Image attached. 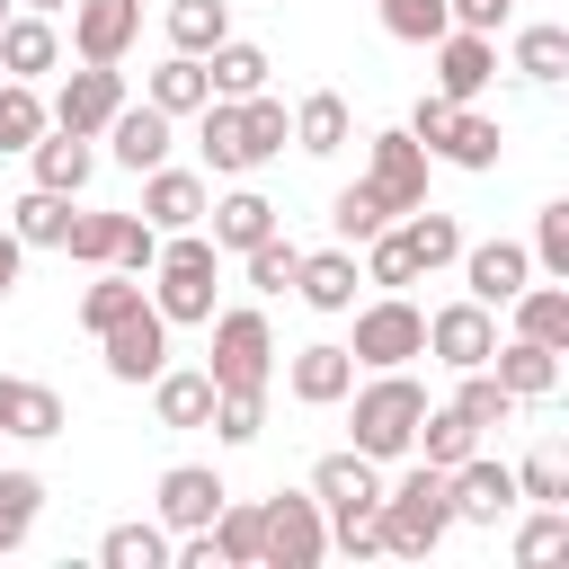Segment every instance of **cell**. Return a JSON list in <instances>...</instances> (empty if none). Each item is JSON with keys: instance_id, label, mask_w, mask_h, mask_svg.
Listing matches in <instances>:
<instances>
[{"instance_id": "6da1fadb", "label": "cell", "mask_w": 569, "mask_h": 569, "mask_svg": "<svg viewBox=\"0 0 569 569\" xmlns=\"http://www.w3.org/2000/svg\"><path fill=\"white\" fill-rule=\"evenodd\" d=\"M213 284H222V249H213L204 231H169L142 293H151V311H160L169 329H204V320H213Z\"/></svg>"}, {"instance_id": "8fae6325", "label": "cell", "mask_w": 569, "mask_h": 569, "mask_svg": "<svg viewBox=\"0 0 569 569\" xmlns=\"http://www.w3.org/2000/svg\"><path fill=\"white\" fill-rule=\"evenodd\" d=\"M453 267H462V293H471V302H489V311H498V302H516V293L533 284V249H525V240H462V258H453Z\"/></svg>"}, {"instance_id": "2e32d148", "label": "cell", "mask_w": 569, "mask_h": 569, "mask_svg": "<svg viewBox=\"0 0 569 569\" xmlns=\"http://www.w3.org/2000/svg\"><path fill=\"white\" fill-rule=\"evenodd\" d=\"M222 498H231V489H222V471H213V462H169V471H160V489H151V507H160V525H169V533L213 525V516H222Z\"/></svg>"}, {"instance_id": "83f0119b", "label": "cell", "mask_w": 569, "mask_h": 569, "mask_svg": "<svg viewBox=\"0 0 569 569\" xmlns=\"http://www.w3.org/2000/svg\"><path fill=\"white\" fill-rule=\"evenodd\" d=\"M391 231H400V249H409V267H418V276H436V267H453V258H462V222H453V213H436V204L400 213Z\"/></svg>"}, {"instance_id": "d4e9b609", "label": "cell", "mask_w": 569, "mask_h": 569, "mask_svg": "<svg viewBox=\"0 0 569 569\" xmlns=\"http://www.w3.org/2000/svg\"><path fill=\"white\" fill-rule=\"evenodd\" d=\"M151 418L160 427H204L213 418V373L204 365H160L151 373Z\"/></svg>"}, {"instance_id": "9c48e42d", "label": "cell", "mask_w": 569, "mask_h": 569, "mask_svg": "<svg viewBox=\"0 0 569 569\" xmlns=\"http://www.w3.org/2000/svg\"><path fill=\"white\" fill-rule=\"evenodd\" d=\"M445 498H453V525H498L516 516V462H489L480 445L445 471Z\"/></svg>"}, {"instance_id": "681fc988", "label": "cell", "mask_w": 569, "mask_h": 569, "mask_svg": "<svg viewBox=\"0 0 569 569\" xmlns=\"http://www.w3.org/2000/svg\"><path fill=\"white\" fill-rule=\"evenodd\" d=\"M204 533H213L222 569H258V507H231V498H222V516H213Z\"/></svg>"}, {"instance_id": "c3c4849f", "label": "cell", "mask_w": 569, "mask_h": 569, "mask_svg": "<svg viewBox=\"0 0 569 569\" xmlns=\"http://www.w3.org/2000/svg\"><path fill=\"white\" fill-rule=\"evenodd\" d=\"M222 445H258L267 436V391H213V418H204Z\"/></svg>"}, {"instance_id": "91938a15", "label": "cell", "mask_w": 569, "mask_h": 569, "mask_svg": "<svg viewBox=\"0 0 569 569\" xmlns=\"http://www.w3.org/2000/svg\"><path fill=\"white\" fill-rule=\"evenodd\" d=\"M0 18H9V0H0Z\"/></svg>"}, {"instance_id": "f1b7e54d", "label": "cell", "mask_w": 569, "mask_h": 569, "mask_svg": "<svg viewBox=\"0 0 569 569\" xmlns=\"http://www.w3.org/2000/svg\"><path fill=\"white\" fill-rule=\"evenodd\" d=\"M507 311H516V338H533V347H560V356H569V284H560V276L525 284Z\"/></svg>"}, {"instance_id": "5bb4252c", "label": "cell", "mask_w": 569, "mask_h": 569, "mask_svg": "<svg viewBox=\"0 0 569 569\" xmlns=\"http://www.w3.org/2000/svg\"><path fill=\"white\" fill-rule=\"evenodd\" d=\"M169 142H178V116H160L151 98H124V107L107 116V160H116V169H133V178H142V169H160V160H169Z\"/></svg>"}, {"instance_id": "9a60e30c", "label": "cell", "mask_w": 569, "mask_h": 569, "mask_svg": "<svg viewBox=\"0 0 569 569\" xmlns=\"http://www.w3.org/2000/svg\"><path fill=\"white\" fill-rule=\"evenodd\" d=\"M311 498H320V516H373L382 507V462L373 453H320L311 462Z\"/></svg>"}, {"instance_id": "484cf974", "label": "cell", "mask_w": 569, "mask_h": 569, "mask_svg": "<svg viewBox=\"0 0 569 569\" xmlns=\"http://www.w3.org/2000/svg\"><path fill=\"white\" fill-rule=\"evenodd\" d=\"M204 222H213V249H222V258H240V249H258V240L276 231V204H267L258 187H231L222 204H204Z\"/></svg>"}, {"instance_id": "ba28073f", "label": "cell", "mask_w": 569, "mask_h": 569, "mask_svg": "<svg viewBox=\"0 0 569 569\" xmlns=\"http://www.w3.org/2000/svg\"><path fill=\"white\" fill-rule=\"evenodd\" d=\"M116 107H124V71H116V62H80V71H62V89L44 98V116H53L62 133H89V142L107 133Z\"/></svg>"}, {"instance_id": "816d5d0a", "label": "cell", "mask_w": 569, "mask_h": 569, "mask_svg": "<svg viewBox=\"0 0 569 569\" xmlns=\"http://www.w3.org/2000/svg\"><path fill=\"white\" fill-rule=\"evenodd\" d=\"M373 9H382V27H391L400 44H436V36L453 27V9H445V0H373Z\"/></svg>"}, {"instance_id": "4fadbf2b", "label": "cell", "mask_w": 569, "mask_h": 569, "mask_svg": "<svg viewBox=\"0 0 569 569\" xmlns=\"http://www.w3.org/2000/svg\"><path fill=\"white\" fill-rule=\"evenodd\" d=\"M98 356H107V382H151L160 365H169V320L142 302V311H124L116 329H98Z\"/></svg>"}, {"instance_id": "d590c367", "label": "cell", "mask_w": 569, "mask_h": 569, "mask_svg": "<svg viewBox=\"0 0 569 569\" xmlns=\"http://www.w3.org/2000/svg\"><path fill=\"white\" fill-rule=\"evenodd\" d=\"M471 445H480V427H471V418H462L453 400H445V409H418V436H409V453H418V462L453 471V462H462Z\"/></svg>"}, {"instance_id": "74e56055", "label": "cell", "mask_w": 569, "mask_h": 569, "mask_svg": "<svg viewBox=\"0 0 569 569\" xmlns=\"http://www.w3.org/2000/svg\"><path fill=\"white\" fill-rule=\"evenodd\" d=\"M71 204H80V196H53V187H27V196L9 204V231H18L27 249H62V231H71Z\"/></svg>"}, {"instance_id": "5b68a950", "label": "cell", "mask_w": 569, "mask_h": 569, "mask_svg": "<svg viewBox=\"0 0 569 569\" xmlns=\"http://www.w3.org/2000/svg\"><path fill=\"white\" fill-rule=\"evenodd\" d=\"M213 329V356H204V373H213V391H267L276 382V329H267V311H213L204 320Z\"/></svg>"}, {"instance_id": "4316f807", "label": "cell", "mask_w": 569, "mask_h": 569, "mask_svg": "<svg viewBox=\"0 0 569 569\" xmlns=\"http://www.w3.org/2000/svg\"><path fill=\"white\" fill-rule=\"evenodd\" d=\"M347 133H356V116H347V98H338V89H311V98H293V151L329 160V151H347Z\"/></svg>"}, {"instance_id": "603a6c76", "label": "cell", "mask_w": 569, "mask_h": 569, "mask_svg": "<svg viewBox=\"0 0 569 569\" xmlns=\"http://www.w3.org/2000/svg\"><path fill=\"white\" fill-rule=\"evenodd\" d=\"M498 151H507V133H498V116H480V107H453L445 124H436V142H427V160H453V169H498Z\"/></svg>"}, {"instance_id": "f546056e", "label": "cell", "mask_w": 569, "mask_h": 569, "mask_svg": "<svg viewBox=\"0 0 569 569\" xmlns=\"http://www.w3.org/2000/svg\"><path fill=\"white\" fill-rule=\"evenodd\" d=\"M267 44H249V36H222L213 53H204V80H213V98H258L267 89Z\"/></svg>"}, {"instance_id": "7c38bea8", "label": "cell", "mask_w": 569, "mask_h": 569, "mask_svg": "<svg viewBox=\"0 0 569 569\" xmlns=\"http://www.w3.org/2000/svg\"><path fill=\"white\" fill-rule=\"evenodd\" d=\"M489 347H498V311L489 302H445V311H427V356L436 365H453V373H471V365H489Z\"/></svg>"}, {"instance_id": "680465c9", "label": "cell", "mask_w": 569, "mask_h": 569, "mask_svg": "<svg viewBox=\"0 0 569 569\" xmlns=\"http://www.w3.org/2000/svg\"><path fill=\"white\" fill-rule=\"evenodd\" d=\"M18 9H44V18H53V9H71V0H18Z\"/></svg>"}, {"instance_id": "bcb514c9", "label": "cell", "mask_w": 569, "mask_h": 569, "mask_svg": "<svg viewBox=\"0 0 569 569\" xmlns=\"http://www.w3.org/2000/svg\"><path fill=\"white\" fill-rule=\"evenodd\" d=\"M240 267H249V293H293V267H302V249H293L284 231H267L258 249H240Z\"/></svg>"}, {"instance_id": "cb8c5ba5", "label": "cell", "mask_w": 569, "mask_h": 569, "mask_svg": "<svg viewBox=\"0 0 569 569\" xmlns=\"http://www.w3.org/2000/svg\"><path fill=\"white\" fill-rule=\"evenodd\" d=\"M489 373L507 400H551L560 391V347H533V338H498L489 347Z\"/></svg>"}, {"instance_id": "f5cc1de1", "label": "cell", "mask_w": 569, "mask_h": 569, "mask_svg": "<svg viewBox=\"0 0 569 569\" xmlns=\"http://www.w3.org/2000/svg\"><path fill=\"white\" fill-rule=\"evenodd\" d=\"M365 284H382V293H409V284H418V267H409V249H400L391 222L365 240Z\"/></svg>"}, {"instance_id": "ee69618b", "label": "cell", "mask_w": 569, "mask_h": 569, "mask_svg": "<svg viewBox=\"0 0 569 569\" xmlns=\"http://www.w3.org/2000/svg\"><path fill=\"white\" fill-rule=\"evenodd\" d=\"M382 222H391V213H382V196H373V187H365V178H356V187H338V196H329V231H338V240H347V249H356V240H373V231H382Z\"/></svg>"}, {"instance_id": "f6af8a7d", "label": "cell", "mask_w": 569, "mask_h": 569, "mask_svg": "<svg viewBox=\"0 0 569 569\" xmlns=\"http://www.w3.org/2000/svg\"><path fill=\"white\" fill-rule=\"evenodd\" d=\"M525 249H533V276H560V284H569V196H551V204L533 213V240H525Z\"/></svg>"}, {"instance_id": "7402d4cb", "label": "cell", "mask_w": 569, "mask_h": 569, "mask_svg": "<svg viewBox=\"0 0 569 569\" xmlns=\"http://www.w3.org/2000/svg\"><path fill=\"white\" fill-rule=\"evenodd\" d=\"M27 169H36V187H53V196H80V187L98 178V142H89V133H62V124H44V133L27 142Z\"/></svg>"}, {"instance_id": "d6986e66", "label": "cell", "mask_w": 569, "mask_h": 569, "mask_svg": "<svg viewBox=\"0 0 569 569\" xmlns=\"http://www.w3.org/2000/svg\"><path fill=\"white\" fill-rule=\"evenodd\" d=\"M356 284H365V267H356L347 240H338V249H302V267H293V293H302L320 320H347V311H356Z\"/></svg>"}, {"instance_id": "11a10c76", "label": "cell", "mask_w": 569, "mask_h": 569, "mask_svg": "<svg viewBox=\"0 0 569 569\" xmlns=\"http://www.w3.org/2000/svg\"><path fill=\"white\" fill-rule=\"evenodd\" d=\"M445 9H453V27H480V36H498L516 18V0H445Z\"/></svg>"}, {"instance_id": "8992f818", "label": "cell", "mask_w": 569, "mask_h": 569, "mask_svg": "<svg viewBox=\"0 0 569 569\" xmlns=\"http://www.w3.org/2000/svg\"><path fill=\"white\" fill-rule=\"evenodd\" d=\"M329 560V516L311 489H284L258 507V569H320Z\"/></svg>"}, {"instance_id": "d6a6232c", "label": "cell", "mask_w": 569, "mask_h": 569, "mask_svg": "<svg viewBox=\"0 0 569 569\" xmlns=\"http://www.w3.org/2000/svg\"><path fill=\"white\" fill-rule=\"evenodd\" d=\"M151 293H142V276H124V267H89V284H80V329L98 338V329H116L124 311H142Z\"/></svg>"}, {"instance_id": "3957f363", "label": "cell", "mask_w": 569, "mask_h": 569, "mask_svg": "<svg viewBox=\"0 0 569 569\" xmlns=\"http://www.w3.org/2000/svg\"><path fill=\"white\" fill-rule=\"evenodd\" d=\"M347 400H356V409H347V445H356V453H373V462H400V453H409V436H418V409H427V391L409 382V365H391V373L356 382Z\"/></svg>"}, {"instance_id": "9f6ffc18", "label": "cell", "mask_w": 569, "mask_h": 569, "mask_svg": "<svg viewBox=\"0 0 569 569\" xmlns=\"http://www.w3.org/2000/svg\"><path fill=\"white\" fill-rule=\"evenodd\" d=\"M445 116H453V98H436V89H427V98L409 107V133H418V142H436V124H445Z\"/></svg>"}, {"instance_id": "277c9868", "label": "cell", "mask_w": 569, "mask_h": 569, "mask_svg": "<svg viewBox=\"0 0 569 569\" xmlns=\"http://www.w3.org/2000/svg\"><path fill=\"white\" fill-rule=\"evenodd\" d=\"M356 373H391V365H418L427 356V311L409 293H373L356 302V338H347Z\"/></svg>"}, {"instance_id": "44dd1931", "label": "cell", "mask_w": 569, "mask_h": 569, "mask_svg": "<svg viewBox=\"0 0 569 569\" xmlns=\"http://www.w3.org/2000/svg\"><path fill=\"white\" fill-rule=\"evenodd\" d=\"M62 71V27L44 9H9L0 18V80H44Z\"/></svg>"}, {"instance_id": "1f68e13d", "label": "cell", "mask_w": 569, "mask_h": 569, "mask_svg": "<svg viewBox=\"0 0 569 569\" xmlns=\"http://www.w3.org/2000/svg\"><path fill=\"white\" fill-rule=\"evenodd\" d=\"M196 151L213 178H249V151H240V107L231 98H204L196 107Z\"/></svg>"}, {"instance_id": "52a82bcc", "label": "cell", "mask_w": 569, "mask_h": 569, "mask_svg": "<svg viewBox=\"0 0 569 569\" xmlns=\"http://www.w3.org/2000/svg\"><path fill=\"white\" fill-rule=\"evenodd\" d=\"M365 187L382 196V213L400 222V213H418L427 204V142L409 133V124H382L373 133V151H365Z\"/></svg>"}, {"instance_id": "ac0fdd59", "label": "cell", "mask_w": 569, "mask_h": 569, "mask_svg": "<svg viewBox=\"0 0 569 569\" xmlns=\"http://www.w3.org/2000/svg\"><path fill=\"white\" fill-rule=\"evenodd\" d=\"M142 36V0H71V53L80 62H124Z\"/></svg>"}, {"instance_id": "7bdbcfd3", "label": "cell", "mask_w": 569, "mask_h": 569, "mask_svg": "<svg viewBox=\"0 0 569 569\" xmlns=\"http://www.w3.org/2000/svg\"><path fill=\"white\" fill-rule=\"evenodd\" d=\"M516 71H525V80H542V89H551V80H569V27H560V18L525 27V36H516Z\"/></svg>"}, {"instance_id": "836d02e7", "label": "cell", "mask_w": 569, "mask_h": 569, "mask_svg": "<svg viewBox=\"0 0 569 569\" xmlns=\"http://www.w3.org/2000/svg\"><path fill=\"white\" fill-rule=\"evenodd\" d=\"M124 222H133V213H107V204H71L62 258H80V267H116V249H124Z\"/></svg>"}, {"instance_id": "f907efd6", "label": "cell", "mask_w": 569, "mask_h": 569, "mask_svg": "<svg viewBox=\"0 0 569 569\" xmlns=\"http://www.w3.org/2000/svg\"><path fill=\"white\" fill-rule=\"evenodd\" d=\"M560 551H569V507H533V516L516 525V560L542 569V560H560Z\"/></svg>"}, {"instance_id": "e575fe53", "label": "cell", "mask_w": 569, "mask_h": 569, "mask_svg": "<svg viewBox=\"0 0 569 569\" xmlns=\"http://www.w3.org/2000/svg\"><path fill=\"white\" fill-rule=\"evenodd\" d=\"M0 436H18V445H44V436H62V391H53V382H9Z\"/></svg>"}, {"instance_id": "4dcf8cb0", "label": "cell", "mask_w": 569, "mask_h": 569, "mask_svg": "<svg viewBox=\"0 0 569 569\" xmlns=\"http://www.w3.org/2000/svg\"><path fill=\"white\" fill-rule=\"evenodd\" d=\"M142 98H151L160 116H196V107L213 98V80H204V53H169V62H151Z\"/></svg>"}, {"instance_id": "94428289", "label": "cell", "mask_w": 569, "mask_h": 569, "mask_svg": "<svg viewBox=\"0 0 569 569\" xmlns=\"http://www.w3.org/2000/svg\"><path fill=\"white\" fill-rule=\"evenodd\" d=\"M276 9H284V0H276Z\"/></svg>"}, {"instance_id": "db71d44e", "label": "cell", "mask_w": 569, "mask_h": 569, "mask_svg": "<svg viewBox=\"0 0 569 569\" xmlns=\"http://www.w3.org/2000/svg\"><path fill=\"white\" fill-rule=\"evenodd\" d=\"M516 498H533V507H569V462H560V453L516 462Z\"/></svg>"}, {"instance_id": "f35d334b", "label": "cell", "mask_w": 569, "mask_h": 569, "mask_svg": "<svg viewBox=\"0 0 569 569\" xmlns=\"http://www.w3.org/2000/svg\"><path fill=\"white\" fill-rule=\"evenodd\" d=\"M98 560L107 569H169V525L151 516V525H107L98 533Z\"/></svg>"}, {"instance_id": "ab89813d", "label": "cell", "mask_w": 569, "mask_h": 569, "mask_svg": "<svg viewBox=\"0 0 569 569\" xmlns=\"http://www.w3.org/2000/svg\"><path fill=\"white\" fill-rule=\"evenodd\" d=\"M231 36V0H169V53H213Z\"/></svg>"}, {"instance_id": "60d3db41", "label": "cell", "mask_w": 569, "mask_h": 569, "mask_svg": "<svg viewBox=\"0 0 569 569\" xmlns=\"http://www.w3.org/2000/svg\"><path fill=\"white\" fill-rule=\"evenodd\" d=\"M36 516H44V480H36V471H0V560L27 551Z\"/></svg>"}, {"instance_id": "ffe728a7", "label": "cell", "mask_w": 569, "mask_h": 569, "mask_svg": "<svg viewBox=\"0 0 569 569\" xmlns=\"http://www.w3.org/2000/svg\"><path fill=\"white\" fill-rule=\"evenodd\" d=\"M284 391H293L302 409H338V400L356 391V356H347L338 338H311V347H293V365H284Z\"/></svg>"}, {"instance_id": "7dc6e473", "label": "cell", "mask_w": 569, "mask_h": 569, "mask_svg": "<svg viewBox=\"0 0 569 569\" xmlns=\"http://www.w3.org/2000/svg\"><path fill=\"white\" fill-rule=\"evenodd\" d=\"M453 409H462V418L489 436V427H507L525 400H507V391H498V373H489V365H471V373H462V391H453Z\"/></svg>"}, {"instance_id": "e0dca14e", "label": "cell", "mask_w": 569, "mask_h": 569, "mask_svg": "<svg viewBox=\"0 0 569 569\" xmlns=\"http://www.w3.org/2000/svg\"><path fill=\"white\" fill-rule=\"evenodd\" d=\"M204 204H213V187L196 178V169H142V222L169 240V231H204Z\"/></svg>"}, {"instance_id": "30bf717a", "label": "cell", "mask_w": 569, "mask_h": 569, "mask_svg": "<svg viewBox=\"0 0 569 569\" xmlns=\"http://www.w3.org/2000/svg\"><path fill=\"white\" fill-rule=\"evenodd\" d=\"M489 80H498V36H480V27H445V36H436V98L480 107Z\"/></svg>"}, {"instance_id": "b9f144b4", "label": "cell", "mask_w": 569, "mask_h": 569, "mask_svg": "<svg viewBox=\"0 0 569 569\" xmlns=\"http://www.w3.org/2000/svg\"><path fill=\"white\" fill-rule=\"evenodd\" d=\"M53 116H44V98H36V80H0V160H18L36 133H44Z\"/></svg>"}, {"instance_id": "8d00e7d4", "label": "cell", "mask_w": 569, "mask_h": 569, "mask_svg": "<svg viewBox=\"0 0 569 569\" xmlns=\"http://www.w3.org/2000/svg\"><path fill=\"white\" fill-rule=\"evenodd\" d=\"M231 107H240V151H249V169H258V160H276V151L293 142V107H284V98H267V89H258V98H231Z\"/></svg>"}, {"instance_id": "7a4b0ae2", "label": "cell", "mask_w": 569, "mask_h": 569, "mask_svg": "<svg viewBox=\"0 0 569 569\" xmlns=\"http://www.w3.org/2000/svg\"><path fill=\"white\" fill-rule=\"evenodd\" d=\"M373 525H382V551H391V560H427V551L453 533L445 471H436V462H418V471L382 480V507H373Z\"/></svg>"}, {"instance_id": "6f0895ef", "label": "cell", "mask_w": 569, "mask_h": 569, "mask_svg": "<svg viewBox=\"0 0 569 569\" xmlns=\"http://www.w3.org/2000/svg\"><path fill=\"white\" fill-rule=\"evenodd\" d=\"M18 267H27V240H18V231H9V222H0V302H9V293H18Z\"/></svg>"}]
</instances>
